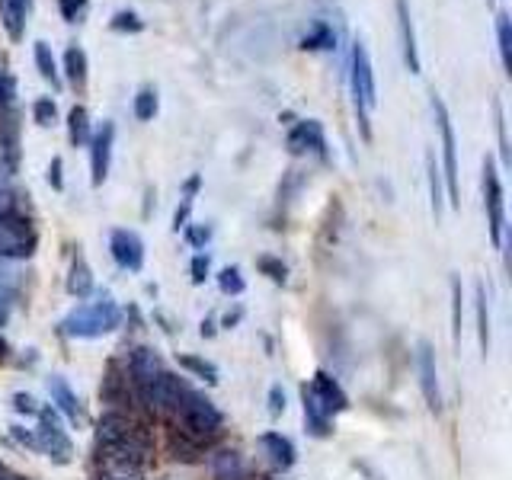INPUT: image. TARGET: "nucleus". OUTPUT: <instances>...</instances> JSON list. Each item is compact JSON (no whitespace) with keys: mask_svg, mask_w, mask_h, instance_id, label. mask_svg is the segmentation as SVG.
<instances>
[{"mask_svg":"<svg viewBox=\"0 0 512 480\" xmlns=\"http://www.w3.org/2000/svg\"><path fill=\"white\" fill-rule=\"evenodd\" d=\"M96 292V279H93V269L87 263L84 253H77L71 260V269H68V295H74L77 301H84Z\"/></svg>","mask_w":512,"mask_h":480,"instance_id":"19","label":"nucleus"},{"mask_svg":"<svg viewBox=\"0 0 512 480\" xmlns=\"http://www.w3.org/2000/svg\"><path fill=\"white\" fill-rule=\"evenodd\" d=\"M32 55H36V68L42 74V80L52 84V90H61V71H58V61H55V52L48 42H36L32 45Z\"/></svg>","mask_w":512,"mask_h":480,"instance_id":"25","label":"nucleus"},{"mask_svg":"<svg viewBox=\"0 0 512 480\" xmlns=\"http://www.w3.org/2000/svg\"><path fill=\"white\" fill-rule=\"evenodd\" d=\"M285 148L288 154H317L320 160H327V135H324V125L317 119H301L288 128V138H285Z\"/></svg>","mask_w":512,"mask_h":480,"instance_id":"10","label":"nucleus"},{"mask_svg":"<svg viewBox=\"0 0 512 480\" xmlns=\"http://www.w3.org/2000/svg\"><path fill=\"white\" fill-rule=\"evenodd\" d=\"M122 327V308L112 301L109 292H100V298L90 304H80L68 317L61 320V333L71 340H96V336L116 333Z\"/></svg>","mask_w":512,"mask_h":480,"instance_id":"1","label":"nucleus"},{"mask_svg":"<svg viewBox=\"0 0 512 480\" xmlns=\"http://www.w3.org/2000/svg\"><path fill=\"white\" fill-rule=\"evenodd\" d=\"M39 247V231L20 205H0V260H29Z\"/></svg>","mask_w":512,"mask_h":480,"instance_id":"3","label":"nucleus"},{"mask_svg":"<svg viewBox=\"0 0 512 480\" xmlns=\"http://www.w3.org/2000/svg\"><path fill=\"white\" fill-rule=\"evenodd\" d=\"M13 100H16V80H13L10 74L0 71V112L10 109Z\"/></svg>","mask_w":512,"mask_h":480,"instance_id":"40","label":"nucleus"},{"mask_svg":"<svg viewBox=\"0 0 512 480\" xmlns=\"http://www.w3.org/2000/svg\"><path fill=\"white\" fill-rule=\"evenodd\" d=\"M301 48L304 52H333L336 48V32L327 20H314L308 26V32L301 36Z\"/></svg>","mask_w":512,"mask_h":480,"instance_id":"22","label":"nucleus"},{"mask_svg":"<svg viewBox=\"0 0 512 480\" xmlns=\"http://www.w3.org/2000/svg\"><path fill=\"white\" fill-rule=\"evenodd\" d=\"M132 112H135V119H138V122H154V116L160 112V93H157V87L144 84V87L135 93Z\"/></svg>","mask_w":512,"mask_h":480,"instance_id":"27","label":"nucleus"},{"mask_svg":"<svg viewBox=\"0 0 512 480\" xmlns=\"http://www.w3.org/2000/svg\"><path fill=\"white\" fill-rule=\"evenodd\" d=\"M426 173H429V202H432V218L436 224L442 221L445 212V183H442V170L436 167V154H426Z\"/></svg>","mask_w":512,"mask_h":480,"instance_id":"23","label":"nucleus"},{"mask_svg":"<svg viewBox=\"0 0 512 480\" xmlns=\"http://www.w3.org/2000/svg\"><path fill=\"white\" fill-rule=\"evenodd\" d=\"M180 368H183V372H189L192 378H202L205 384H218L221 381L218 365L202 359V356H180Z\"/></svg>","mask_w":512,"mask_h":480,"instance_id":"28","label":"nucleus"},{"mask_svg":"<svg viewBox=\"0 0 512 480\" xmlns=\"http://www.w3.org/2000/svg\"><path fill=\"white\" fill-rule=\"evenodd\" d=\"M212 474L215 480H250V468L237 448H221V452H215Z\"/></svg>","mask_w":512,"mask_h":480,"instance_id":"18","label":"nucleus"},{"mask_svg":"<svg viewBox=\"0 0 512 480\" xmlns=\"http://www.w3.org/2000/svg\"><path fill=\"white\" fill-rule=\"evenodd\" d=\"M493 116H496V138H500V157L509 167V138H506V112H503V100H493Z\"/></svg>","mask_w":512,"mask_h":480,"instance_id":"36","label":"nucleus"},{"mask_svg":"<svg viewBox=\"0 0 512 480\" xmlns=\"http://www.w3.org/2000/svg\"><path fill=\"white\" fill-rule=\"evenodd\" d=\"M109 29L119 32V36H128V32L135 36V32L144 29V20L135 10H116V13H112V20H109Z\"/></svg>","mask_w":512,"mask_h":480,"instance_id":"35","label":"nucleus"},{"mask_svg":"<svg viewBox=\"0 0 512 480\" xmlns=\"http://www.w3.org/2000/svg\"><path fill=\"white\" fill-rule=\"evenodd\" d=\"M349 90L352 106H356V119L362 128V138L372 141V125H368V112L378 106V87H375V68L368 58V48L362 39H352L349 48Z\"/></svg>","mask_w":512,"mask_h":480,"instance_id":"2","label":"nucleus"},{"mask_svg":"<svg viewBox=\"0 0 512 480\" xmlns=\"http://www.w3.org/2000/svg\"><path fill=\"white\" fill-rule=\"evenodd\" d=\"M36 439H39V455L52 458L55 464H71L74 461V442L68 432L61 429L58 413L52 407H39L36 413Z\"/></svg>","mask_w":512,"mask_h":480,"instance_id":"7","label":"nucleus"},{"mask_svg":"<svg viewBox=\"0 0 512 480\" xmlns=\"http://www.w3.org/2000/svg\"><path fill=\"white\" fill-rule=\"evenodd\" d=\"M199 189H202V173H192L189 180L183 183V199H192V202H196Z\"/></svg>","mask_w":512,"mask_h":480,"instance_id":"46","label":"nucleus"},{"mask_svg":"<svg viewBox=\"0 0 512 480\" xmlns=\"http://www.w3.org/2000/svg\"><path fill=\"white\" fill-rule=\"evenodd\" d=\"M183 234H186V244L196 250H205V244L212 240V228H208V224H186Z\"/></svg>","mask_w":512,"mask_h":480,"instance_id":"38","label":"nucleus"},{"mask_svg":"<svg viewBox=\"0 0 512 480\" xmlns=\"http://www.w3.org/2000/svg\"><path fill=\"white\" fill-rule=\"evenodd\" d=\"M10 436L20 442L29 452H39V439H36V429H23V426H10Z\"/></svg>","mask_w":512,"mask_h":480,"instance_id":"41","label":"nucleus"},{"mask_svg":"<svg viewBox=\"0 0 512 480\" xmlns=\"http://www.w3.org/2000/svg\"><path fill=\"white\" fill-rule=\"evenodd\" d=\"M208 276H212V256H208V253H196V256H192V263H189V279H192V285H205Z\"/></svg>","mask_w":512,"mask_h":480,"instance_id":"37","label":"nucleus"},{"mask_svg":"<svg viewBox=\"0 0 512 480\" xmlns=\"http://www.w3.org/2000/svg\"><path fill=\"white\" fill-rule=\"evenodd\" d=\"M90 0H58V13H61V20L64 23H77L80 16H84Z\"/></svg>","mask_w":512,"mask_h":480,"instance_id":"39","label":"nucleus"},{"mask_svg":"<svg viewBox=\"0 0 512 480\" xmlns=\"http://www.w3.org/2000/svg\"><path fill=\"white\" fill-rule=\"evenodd\" d=\"M461 320H464V288L461 276H452V340L461 349Z\"/></svg>","mask_w":512,"mask_h":480,"instance_id":"32","label":"nucleus"},{"mask_svg":"<svg viewBox=\"0 0 512 480\" xmlns=\"http://www.w3.org/2000/svg\"><path fill=\"white\" fill-rule=\"evenodd\" d=\"M260 448H263V455L269 458L272 471H292L295 468V461H298L295 442L288 436H282V432H263Z\"/></svg>","mask_w":512,"mask_h":480,"instance_id":"16","label":"nucleus"},{"mask_svg":"<svg viewBox=\"0 0 512 480\" xmlns=\"http://www.w3.org/2000/svg\"><path fill=\"white\" fill-rule=\"evenodd\" d=\"M167 448H170V455L176 458V461H186V464H196L199 461V452H202V445H196V442H189L186 436H180V432H170V442H167Z\"/></svg>","mask_w":512,"mask_h":480,"instance_id":"30","label":"nucleus"},{"mask_svg":"<svg viewBox=\"0 0 512 480\" xmlns=\"http://www.w3.org/2000/svg\"><path fill=\"white\" fill-rule=\"evenodd\" d=\"M218 288H221L224 295H231V298L244 295L247 292V282H244V276H240V266H224L218 272Z\"/></svg>","mask_w":512,"mask_h":480,"instance_id":"33","label":"nucleus"},{"mask_svg":"<svg viewBox=\"0 0 512 480\" xmlns=\"http://www.w3.org/2000/svg\"><path fill=\"white\" fill-rule=\"evenodd\" d=\"M64 77H68V84L80 93L87 90V77H90V61H87V52L80 45H71L68 52H64Z\"/></svg>","mask_w":512,"mask_h":480,"instance_id":"21","label":"nucleus"},{"mask_svg":"<svg viewBox=\"0 0 512 480\" xmlns=\"http://www.w3.org/2000/svg\"><path fill=\"white\" fill-rule=\"evenodd\" d=\"M484 212H487V228L493 247H503V234H506V192L500 170H496V160L484 157Z\"/></svg>","mask_w":512,"mask_h":480,"instance_id":"6","label":"nucleus"},{"mask_svg":"<svg viewBox=\"0 0 512 480\" xmlns=\"http://www.w3.org/2000/svg\"><path fill=\"white\" fill-rule=\"evenodd\" d=\"M90 183L93 189H100L109 176V167H112V148H116V122H103L96 132L90 135Z\"/></svg>","mask_w":512,"mask_h":480,"instance_id":"9","label":"nucleus"},{"mask_svg":"<svg viewBox=\"0 0 512 480\" xmlns=\"http://www.w3.org/2000/svg\"><path fill=\"white\" fill-rule=\"evenodd\" d=\"M394 10H397V32H400L404 64H407L410 74H420L423 61H420V45H416V26H413V16H410V4L407 0H394Z\"/></svg>","mask_w":512,"mask_h":480,"instance_id":"14","label":"nucleus"},{"mask_svg":"<svg viewBox=\"0 0 512 480\" xmlns=\"http://www.w3.org/2000/svg\"><path fill=\"white\" fill-rule=\"evenodd\" d=\"M308 391H311V397L317 400V407L324 410L330 420L333 416H340V413H346L349 410V394L343 391V384L336 381L333 375H327V372H317L311 381H308Z\"/></svg>","mask_w":512,"mask_h":480,"instance_id":"12","label":"nucleus"},{"mask_svg":"<svg viewBox=\"0 0 512 480\" xmlns=\"http://www.w3.org/2000/svg\"><path fill=\"white\" fill-rule=\"evenodd\" d=\"M13 410H16V413H26V416H36V413H39V404H36V397H32V394L16 391V394H13Z\"/></svg>","mask_w":512,"mask_h":480,"instance_id":"42","label":"nucleus"},{"mask_svg":"<svg viewBox=\"0 0 512 480\" xmlns=\"http://www.w3.org/2000/svg\"><path fill=\"white\" fill-rule=\"evenodd\" d=\"M189 215H192V199H183L180 205H176V212H173V231L176 234H180L189 224Z\"/></svg>","mask_w":512,"mask_h":480,"instance_id":"45","label":"nucleus"},{"mask_svg":"<svg viewBox=\"0 0 512 480\" xmlns=\"http://www.w3.org/2000/svg\"><path fill=\"white\" fill-rule=\"evenodd\" d=\"M90 135H93V122H90L87 106H74L68 112V138H71V144H74V148H87Z\"/></svg>","mask_w":512,"mask_h":480,"instance_id":"24","label":"nucleus"},{"mask_svg":"<svg viewBox=\"0 0 512 480\" xmlns=\"http://www.w3.org/2000/svg\"><path fill=\"white\" fill-rule=\"evenodd\" d=\"M199 333L205 336V340H212V336L218 333V324H215V317H205L202 324H199Z\"/></svg>","mask_w":512,"mask_h":480,"instance_id":"48","label":"nucleus"},{"mask_svg":"<svg viewBox=\"0 0 512 480\" xmlns=\"http://www.w3.org/2000/svg\"><path fill=\"white\" fill-rule=\"evenodd\" d=\"M301 404H304V426H308V432L317 439H327L333 432V420L317 407V400L311 397L308 384H301Z\"/></svg>","mask_w":512,"mask_h":480,"instance_id":"20","label":"nucleus"},{"mask_svg":"<svg viewBox=\"0 0 512 480\" xmlns=\"http://www.w3.org/2000/svg\"><path fill=\"white\" fill-rule=\"evenodd\" d=\"M0 480H29V477H23V474H16L13 468H7L4 461H0Z\"/></svg>","mask_w":512,"mask_h":480,"instance_id":"49","label":"nucleus"},{"mask_svg":"<svg viewBox=\"0 0 512 480\" xmlns=\"http://www.w3.org/2000/svg\"><path fill=\"white\" fill-rule=\"evenodd\" d=\"M429 109L439 128V144H442V183H445V205L458 208L461 205V186H458V144H455V128L448 106L439 93H429Z\"/></svg>","mask_w":512,"mask_h":480,"instance_id":"4","label":"nucleus"},{"mask_svg":"<svg viewBox=\"0 0 512 480\" xmlns=\"http://www.w3.org/2000/svg\"><path fill=\"white\" fill-rule=\"evenodd\" d=\"M29 13H32V0H0V23H4L13 42H20L26 36Z\"/></svg>","mask_w":512,"mask_h":480,"instance_id":"17","label":"nucleus"},{"mask_svg":"<svg viewBox=\"0 0 512 480\" xmlns=\"http://www.w3.org/2000/svg\"><path fill=\"white\" fill-rule=\"evenodd\" d=\"M416 372H420V391L429 413L442 416V384H439V368H436V349L429 340L416 343Z\"/></svg>","mask_w":512,"mask_h":480,"instance_id":"8","label":"nucleus"},{"mask_svg":"<svg viewBox=\"0 0 512 480\" xmlns=\"http://www.w3.org/2000/svg\"><path fill=\"white\" fill-rule=\"evenodd\" d=\"M32 122L39 128H55L58 125V103L52 96H39L36 103H32Z\"/></svg>","mask_w":512,"mask_h":480,"instance_id":"31","label":"nucleus"},{"mask_svg":"<svg viewBox=\"0 0 512 480\" xmlns=\"http://www.w3.org/2000/svg\"><path fill=\"white\" fill-rule=\"evenodd\" d=\"M109 253L119 269L125 272H141L144 269V240L138 231L116 228L109 234Z\"/></svg>","mask_w":512,"mask_h":480,"instance_id":"11","label":"nucleus"},{"mask_svg":"<svg viewBox=\"0 0 512 480\" xmlns=\"http://www.w3.org/2000/svg\"><path fill=\"white\" fill-rule=\"evenodd\" d=\"M240 320H244V308H234V311H228V314L221 317V327H224V330H234V327L240 324Z\"/></svg>","mask_w":512,"mask_h":480,"instance_id":"47","label":"nucleus"},{"mask_svg":"<svg viewBox=\"0 0 512 480\" xmlns=\"http://www.w3.org/2000/svg\"><path fill=\"white\" fill-rule=\"evenodd\" d=\"M45 180H48V186H52L55 192L64 189V160H61V157H52V164H48Z\"/></svg>","mask_w":512,"mask_h":480,"instance_id":"43","label":"nucleus"},{"mask_svg":"<svg viewBox=\"0 0 512 480\" xmlns=\"http://www.w3.org/2000/svg\"><path fill=\"white\" fill-rule=\"evenodd\" d=\"M285 388H282V384H272V388H269V413L272 416H282L285 413Z\"/></svg>","mask_w":512,"mask_h":480,"instance_id":"44","label":"nucleus"},{"mask_svg":"<svg viewBox=\"0 0 512 480\" xmlns=\"http://www.w3.org/2000/svg\"><path fill=\"white\" fill-rule=\"evenodd\" d=\"M48 394H52V410H58V413H64L68 420L74 423V426H80L87 420V413H84V404H80V397L74 394V388L68 381H64L61 375H52L48 378Z\"/></svg>","mask_w":512,"mask_h":480,"instance_id":"15","label":"nucleus"},{"mask_svg":"<svg viewBox=\"0 0 512 480\" xmlns=\"http://www.w3.org/2000/svg\"><path fill=\"white\" fill-rule=\"evenodd\" d=\"M96 445H125V448H138V452L151 455V432L141 420H135L132 413L122 410H106L96 423Z\"/></svg>","mask_w":512,"mask_h":480,"instance_id":"5","label":"nucleus"},{"mask_svg":"<svg viewBox=\"0 0 512 480\" xmlns=\"http://www.w3.org/2000/svg\"><path fill=\"white\" fill-rule=\"evenodd\" d=\"M496 48H500V64L503 71H512V29H509V13H496Z\"/></svg>","mask_w":512,"mask_h":480,"instance_id":"29","label":"nucleus"},{"mask_svg":"<svg viewBox=\"0 0 512 480\" xmlns=\"http://www.w3.org/2000/svg\"><path fill=\"white\" fill-rule=\"evenodd\" d=\"M100 397L106 400V404H112V410H122V413L132 410V404H138L132 381H128V372H122L119 362H109L106 378H103V388H100Z\"/></svg>","mask_w":512,"mask_h":480,"instance_id":"13","label":"nucleus"},{"mask_svg":"<svg viewBox=\"0 0 512 480\" xmlns=\"http://www.w3.org/2000/svg\"><path fill=\"white\" fill-rule=\"evenodd\" d=\"M477 340H480V352L484 359L490 356V304H487V288L484 282H477Z\"/></svg>","mask_w":512,"mask_h":480,"instance_id":"26","label":"nucleus"},{"mask_svg":"<svg viewBox=\"0 0 512 480\" xmlns=\"http://www.w3.org/2000/svg\"><path fill=\"white\" fill-rule=\"evenodd\" d=\"M256 269H260L263 276H266L269 282H276V285H285V282H288V266L279 260V256H269V253L256 256Z\"/></svg>","mask_w":512,"mask_h":480,"instance_id":"34","label":"nucleus"}]
</instances>
